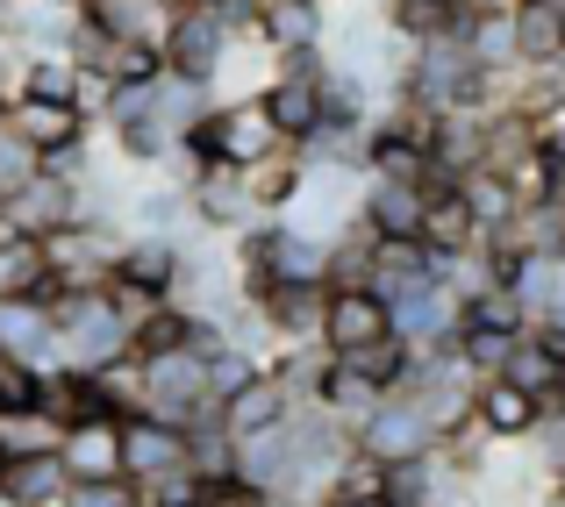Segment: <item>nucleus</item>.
<instances>
[{"instance_id": "f257e3e1", "label": "nucleus", "mask_w": 565, "mask_h": 507, "mask_svg": "<svg viewBox=\"0 0 565 507\" xmlns=\"http://www.w3.org/2000/svg\"><path fill=\"white\" fill-rule=\"evenodd\" d=\"M180 472H186V429L129 408L122 414V479L137 486V494H151V486L180 479Z\"/></svg>"}, {"instance_id": "f03ea898", "label": "nucleus", "mask_w": 565, "mask_h": 507, "mask_svg": "<svg viewBox=\"0 0 565 507\" xmlns=\"http://www.w3.org/2000/svg\"><path fill=\"white\" fill-rule=\"evenodd\" d=\"M429 443H437V429H429V414L415 408L408 393H386L380 408L351 429V451L373 457V465H408V457H429Z\"/></svg>"}, {"instance_id": "7ed1b4c3", "label": "nucleus", "mask_w": 565, "mask_h": 507, "mask_svg": "<svg viewBox=\"0 0 565 507\" xmlns=\"http://www.w3.org/2000/svg\"><path fill=\"white\" fill-rule=\"evenodd\" d=\"M0 129H8L14 143H29L36 158L94 143V122H86L72 100H36V94H0Z\"/></svg>"}, {"instance_id": "20e7f679", "label": "nucleus", "mask_w": 565, "mask_h": 507, "mask_svg": "<svg viewBox=\"0 0 565 507\" xmlns=\"http://www.w3.org/2000/svg\"><path fill=\"white\" fill-rule=\"evenodd\" d=\"M86 215V186L79 179H51V172H29L14 193H0V222L22 236H51L65 229V222Z\"/></svg>"}, {"instance_id": "39448f33", "label": "nucleus", "mask_w": 565, "mask_h": 507, "mask_svg": "<svg viewBox=\"0 0 565 507\" xmlns=\"http://www.w3.org/2000/svg\"><path fill=\"white\" fill-rule=\"evenodd\" d=\"M180 193H186L193 229H207V236H236L244 222H258V207H250V186H244V172H236V165H201Z\"/></svg>"}, {"instance_id": "423d86ee", "label": "nucleus", "mask_w": 565, "mask_h": 507, "mask_svg": "<svg viewBox=\"0 0 565 507\" xmlns=\"http://www.w3.org/2000/svg\"><path fill=\"white\" fill-rule=\"evenodd\" d=\"M158 51H166V72H180V79H201V86H215L222 57H230V29H222L207 8H180Z\"/></svg>"}, {"instance_id": "0eeeda50", "label": "nucleus", "mask_w": 565, "mask_h": 507, "mask_svg": "<svg viewBox=\"0 0 565 507\" xmlns=\"http://www.w3.org/2000/svg\"><path fill=\"white\" fill-rule=\"evenodd\" d=\"M394 330V315H386V301L373 287H330L322 293V350H365V343H380Z\"/></svg>"}, {"instance_id": "6e6552de", "label": "nucleus", "mask_w": 565, "mask_h": 507, "mask_svg": "<svg viewBox=\"0 0 565 507\" xmlns=\"http://www.w3.org/2000/svg\"><path fill=\"white\" fill-rule=\"evenodd\" d=\"M57 465L65 479H122V414H86L57 429Z\"/></svg>"}, {"instance_id": "1a4fd4ad", "label": "nucleus", "mask_w": 565, "mask_h": 507, "mask_svg": "<svg viewBox=\"0 0 565 507\" xmlns=\"http://www.w3.org/2000/svg\"><path fill=\"white\" fill-rule=\"evenodd\" d=\"M537 400L523 393L515 379H501V371H487V379H472V429H480L487 443H530L537 436Z\"/></svg>"}, {"instance_id": "9d476101", "label": "nucleus", "mask_w": 565, "mask_h": 507, "mask_svg": "<svg viewBox=\"0 0 565 507\" xmlns=\"http://www.w3.org/2000/svg\"><path fill=\"white\" fill-rule=\"evenodd\" d=\"M258 108H265V122L279 129V143H294V151H301V143L322 129V79H301V72H273V79L258 86Z\"/></svg>"}, {"instance_id": "9b49d317", "label": "nucleus", "mask_w": 565, "mask_h": 507, "mask_svg": "<svg viewBox=\"0 0 565 507\" xmlns=\"http://www.w3.org/2000/svg\"><path fill=\"white\" fill-rule=\"evenodd\" d=\"M386 315H394V336H408L415 350H429V343H451L458 293L437 287V279H415V287H401L394 301H386Z\"/></svg>"}, {"instance_id": "f8f14e48", "label": "nucleus", "mask_w": 565, "mask_h": 507, "mask_svg": "<svg viewBox=\"0 0 565 507\" xmlns=\"http://www.w3.org/2000/svg\"><path fill=\"white\" fill-rule=\"evenodd\" d=\"M294 408H301V400L287 393V379H279L273 365H265V371H258L250 386H236V393L222 400V414H215V422L230 429V436H258V429H279V422H287Z\"/></svg>"}, {"instance_id": "ddd939ff", "label": "nucleus", "mask_w": 565, "mask_h": 507, "mask_svg": "<svg viewBox=\"0 0 565 507\" xmlns=\"http://www.w3.org/2000/svg\"><path fill=\"white\" fill-rule=\"evenodd\" d=\"M359 222L373 236H423V186L415 179H359Z\"/></svg>"}, {"instance_id": "4468645a", "label": "nucleus", "mask_w": 565, "mask_h": 507, "mask_svg": "<svg viewBox=\"0 0 565 507\" xmlns=\"http://www.w3.org/2000/svg\"><path fill=\"white\" fill-rule=\"evenodd\" d=\"M72 14H86L94 29H108V36L122 43H166L172 29V0H72Z\"/></svg>"}, {"instance_id": "2eb2a0df", "label": "nucleus", "mask_w": 565, "mask_h": 507, "mask_svg": "<svg viewBox=\"0 0 565 507\" xmlns=\"http://www.w3.org/2000/svg\"><path fill=\"white\" fill-rule=\"evenodd\" d=\"M501 108L523 115L530 129L565 115V57H544V65H509V86H501Z\"/></svg>"}, {"instance_id": "dca6fc26", "label": "nucleus", "mask_w": 565, "mask_h": 507, "mask_svg": "<svg viewBox=\"0 0 565 507\" xmlns=\"http://www.w3.org/2000/svg\"><path fill=\"white\" fill-rule=\"evenodd\" d=\"M57 494H65V465H57V451L0 457V507H57Z\"/></svg>"}, {"instance_id": "f3484780", "label": "nucleus", "mask_w": 565, "mask_h": 507, "mask_svg": "<svg viewBox=\"0 0 565 507\" xmlns=\"http://www.w3.org/2000/svg\"><path fill=\"white\" fill-rule=\"evenodd\" d=\"M301 179H308V158L294 151V143H279V151L258 158V165H244V186H250V207H258V215H287L294 193H301Z\"/></svg>"}, {"instance_id": "a211bd4d", "label": "nucleus", "mask_w": 565, "mask_h": 507, "mask_svg": "<svg viewBox=\"0 0 565 507\" xmlns=\"http://www.w3.org/2000/svg\"><path fill=\"white\" fill-rule=\"evenodd\" d=\"M0 350L22 357V365H36V371H51V365H57V330H51V315H43L36 301H0Z\"/></svg>"}, {"instance_id": "6ab92c4d", "label": "nucleus", "mask_w": 565, "mask_h": 507, "mask_svg": "<svg viewBox=\"0 0 565 507\" xmlns=\"http://www.w3.org/2000/svg\"><path fill=\"white\" fill-rule=\"evenodd\" d=\"M558 22H565V0H515V8H509L515 65H544V57H558Z\"/></svg>"}, {"instance_id": "aec40b11", "label": "nucleus", "mask_w": 565, "mask_h": 507, "mask_svg": "<svg viewBox=\"0 0 565 507\" xmlns=\"http://www.w3.org/2000/svg\"><path fill=\"white\" fill-rule=\"evenodd\" d=\"M79 79H86V72L72 65L65 51H22V57H14V94L72 100V108H79Z\"/></svg>"}, {"instance_id": "412c9836", "label": "nucleus", "mask_w": 565, "mask_h": 507, "mask_svg": "<svg viewBox=\"0 0 565 507\" xmlns=\"http://www.w3.org/2000/svg\"><path fill=\"white\" fill-rule=\"evenodd\" d=\"M258 43L265 51H308V43H322V8H308V0H265Z\"/></svg>"}, {"instance_id": "4be33fe9", "label": "nucleus", "mask_w": 565, "mask_h": 507, "mask_svg": "<svg viewBox=\"0 0 565 507\" xmlns=\"http://www.w3.org/2000/svg\"><path fill=\"white\" fill-rule=\"evenodd\" d=\"M330 357H337V350H330ZM344 365L359 371V379H373L380 393H401V386H408V371H415V343L386 330L380 343H365V350H344Z\"/></svg>"}, {"instance_id": "5701e85b", "label": "nucleus", "mask_w": 565, "mask_h": 507, "mask_svg": "<svg viewBox=\"0 0 565 507\" xmlns=\"http://www.w3.org/2000/svg\"><path fill=\"white\" fill-rule=\"evenodd\" d=\"M100 79H108V86H158V79H166V51H158V43H122V36H115Z\"/></svg>"}, {"instance_id": "b1692460", "label": "nucleus", "mask_w": 565, "mask_h": 507, "mask_svg": "<svg viewBox=\"0 0 565 507\" xmlns=\"http://www.w3.org/2000/svg\"><path fill=\"white\" fill-rule=\"evenodd\" d=\"M458 193H466V207L480 215V229H494V222H509V215H515V193L501 186V172H494V165L458 172Z\"/></svg>"}, {"instance_id": "393cba45", "label": "nucleus", "mask_w": 565, "mask_h": 507, "mask_svg": "<svg viewBox=\"0 0 565 507\" xmlns=\"http://www.w3.org/2000/svg\"><path fill=\"white\" fill-rule=\"evenodd\" d=\"M552 371H558V357H552V350H544V343H537V336H530V330H523V343H515V350H509V357H501V379H515V386H523V393H530V400H537V393H544V386H552Z\"/></svg>"}, {"instance_id": "a878e982", "label": "nucleus", "mask_w": 565, "mask_h": 507, "mask_svg": "<svg viewBox=\"0 0 565 507\" xmlns=\"http://www.w3.org/2000/svg\"><path fill=\"white\" fill-rule=\"evenodd\" d=\"M258 371H265V357H250V350H236V343H222V350L201 365V379H207V400H230L236 386H250Z\"/></svg>"}, {"instance_id": "bb28decb", "label": "nucleus", "mask_w": 565, "mask_h": 507, "mask_svg": "<svg viewBox=\"0 0 565 507\" xmlns=\"http://www.w3.org/2000/svg\"><path fill=\"white\" fill-rule=\"evenodd\" d=\"M14 451H57V422L43 408L0 414V457H14Z\"/></svg>"}, {"instance_id": "cd10ccee", "label": "nucleus", "mask_w": 565, "mask_h": 507, "mask_svg": "<svg viewBox=\"0 0 565 507\" xmlns=\"http://www.w3.org/2000/svg\"><path fill=\"white\" fill-rule=\"evenodd\" d=\"M57 507H137V486L129 479H65Z\"/></svg>"}, {"instance_id": "c85d7f7f", "label": "nucleus", "mask_w": 565, "mask_h": 507, "mask_svg": "<svg viewBox=\"0 0 565 507\" xmlns=\"http://www.w3.org/2000/svg\"><path fill=\"white\" fill-rule=\"evenodd\" d=\"M537 151H544V165H552V172H565V115L537 122Z\"/></svg>"}, {"instance_id": "c756f323", "label": "nucleus", "mask_w": 565, "mask_h": 507, "mask_svg": "<svg viewBox=\"0 0 565 507\" xmlns=\"http://www.w3.org/2000/svg\"><path fill=\"white\" fill-rule=\"evenodd\" d=\"M316 507H386V500H373V494H351V486H337V494H322Z\"/></svg>"}, {"instance_id": "7c9ffc66", "label": "nucleus", "mask_w": 565, "mask_h": 507, "mask_svg": "<svg viewBox=\"0 0 565 507\" xmlns=\"http://www.w3.org/2000/svg\"><path fill=\"white\" fill-rule=\"evenodd\" d=\"M544 486H552V494L565 500V457H558V465H552V472H544Z\"/></svg>"}, {"instance_id": "2f4dec72", "label": "nucleus", "mask_w": 565, "mask_h": 507, "mask_svg": "<svg viewBox=\"0 0 565 507\" xmlns=\"http://www.w3.org/2000/svg\"><path fill=\"white\" fill-rule=\"evenodd\" d=\"M244 507H294V500H287V494H250Z\"/></svg>"}, {"instance_id": "473e14b6", "label": "nucleus", "mask_w": 565, "mask_h": 507, "mask_svg": "<svg viewBox=\"0 0 565 507\" xmlns=\"http://www.w3.org/2000/svg\"><path fill=\"white\" fill-rule=\"evenodd\" d=\"M137 507H151V500H143V494H137Z\"/></svg>"}, {"instance_id": "72a5a7b5", "label": "nucleus", "mask_w": 565, "mask_h": 507, "mask_svg": "<svg viewBox=\"0 0 565 507\" xmlns=\"http://www.w3.org/2000/svg\"><path fill=\"white\" fill-rule=\"evenodd\" d=\"M186 507H201V500H186Z\"/></svg>"}]
</instances>
